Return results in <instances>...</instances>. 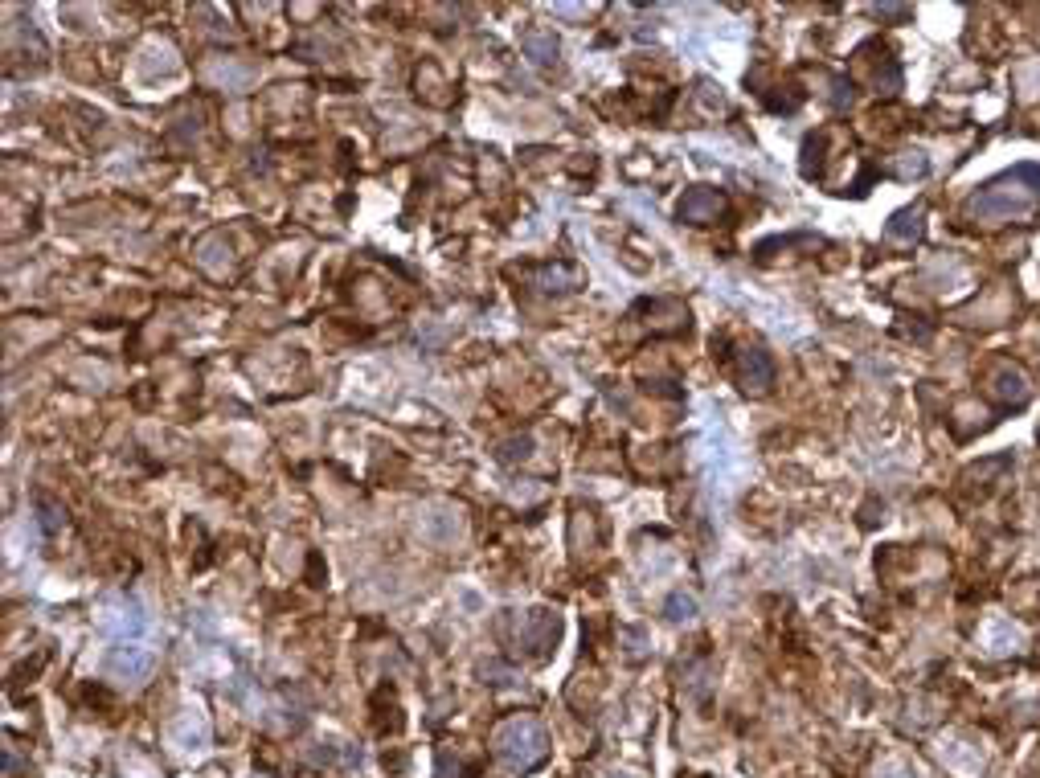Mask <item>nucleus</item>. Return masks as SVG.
Instances as JSON below:
<instances>
[{
	"mask_svg": "<svg viewBox=\"0 0 1040 778\" xmlns=\"http://www.w3.org/2000/svg\"><path fill=\"white\" fill-rule=\"evenodd\" d=\"M676 213H680V222H688V226H709V222H717L721 213H725V193H721V189H709V185H692V189L680 197Z\"/></svg>",
	"mask_w": 1040,
	"mask_h": 778,
	"instance_id": "nucleus-6",
	"label": "nucleus"
},
{
	"mask_svg": "<svg viewBox=\"0 0 1040 778\" xmlns=\"http://www.w3.org/2000/svg\"><path fill=\"white\" fill-rule=\"evenodd\" d=\"M529 279H533V287H541V291H557V295H566V291H578V287H582V271H578V267H566V263L533 267Z\"/></svg>",
	"mask_w": 1040,
	"mask_h": 778,
	"instance_id": "nucleus-10",
	"label": "nucleus"
},
{
	"mask_svg": "<svg viewBox=\"0 0 1040 778\" xmlns=\"http://www.w3.org/2000/svg\"><path fill=\"white\" fill-rule=\"evenodd\" d=\"M926 156L922 152H905V160L893 168V177H901V181H914V177H926Z\"/></svg>",
	"mask_w": 1040,
	"mask_h": 778,
	"instance_id": "nucleus-14",
	"label": "nucleus"
},
{
	"mask_svg": "<svg viewBox=\"0 0 1040 778\" xmlns=\"http://www.w3.org/2000/svg\"><path fill=\"white\" fill-rule=\"evenodd\" d=\"M152 668H156V656L148 652V647H115V652L107 656V672L111 676H119V680H148L152 676Z\"/></svg>",
	"mask_w": 1040,
	"mask_h": 778,
	"instance_id": "nucleus-7",
	"label": "nucleus"
},
{
	"mask_svg": "<svg viewBox=\"0 0 1040 778\" xmlns=\"http://www.w3.org/2000/svg\"><path fill=\"white\" fill-rule=\"evenodd\" d=\"M922 222H926V209L922 205H909L901 213H893L889 226H885V238L889 242H914L922 234Z\"/></svg>",
	"mask_w": 1040,
	"mask_h": 778,
	"instance_id": "nucleus-11",
	"label": "nucleus"
},
{
	"mask_svg": "<svg viewBox=\"0 0 1040 778\" xmlns=\"http://www.w3.org/2000/svg\"><path fill=\"white\" fill-rule=\"evenodd\" d=\"M864 70H869V86H873L877 95H893L897 86H901V70H897V62L889 58V50H881V62H873L869 50L860 46V50H856V74H864Z\"/></svg>",
	"mask_w": 1040,
	"mask_h": 778,
	"instance_id": "nucleus-8",
	"label": "nucleus"
},
{
	"mask_svg": "<svg viewBox=\"0 0 1040 778\" xmlns=\"http://www.w3.org/2000/svg\"><path fill=\"white\" fill-rule=\"evenodd\" d=\"M885 774H893V778H922L914 766H901V762H889V766H885Z\"/></svg>",
	"mask_w": 1040,
	"mask_h": 778,
	"instance_id": "nucleus-17",
	"label": "nucleus"
},
{
	"mask_svg": "<svg viewBox=\"0 0 1040 778\" xmlns=\"http://www.w3.org/2000/svg\"><path fill=\"white\" fill-rule=\"evenodd\" d=\"M967 222L975 226H1032L1040 222V164H1016L971 193Z\"/></svg>",
	"mask_w": 1040,
	"mask_h": 778,
	"instance_id": "nucleus-1",
	"label": "nucleus"
},
{
	"mask_svg": "<svg viewBox=\"0 0 1040 778\" xmlns=\"http://www.w3.org/2000/svg\"><path fill=\"white\" fill-rule=\"evenodd\" d=\"M692 615H697V602H692L688 594H672V598H668V619H672V623L692 619Z\"/></svg>",
	"mask_w": 1040,
	"mask_h": 778,
	"instance_id": "nucleus-15",
	"label": "nucleus"
},
{
	"mask_svg": "<svg viewBox=\"0 0 1040 778\" xmlns=\"http://www.w3.org/2000/svg\"><path fill=\"white\" fill-rule=\"evenodd\" d=\"M103 627L119 631V635H140L148 627V619L136 607H115V611H103Z\"/></svg>",
	"mask_w": 1040,
	"mask_h": 778,
	"instance_id": "nucleus-13",
	"label": "nucleus"
},
{
	"mask_svg": "<svg viewBox=\"0 0 1040 778\" xmlns=\"http://www.w3.org/2000/svg\"><path fill=\"white\" fill-rule=\"evenodd\" d=\"M168 738H172V746H177V750L197 754V750H205V742H209V725H205V717H201L197 709H189V713H181L177 721H172Z\"/></svg>",
	"mask_w": 1040,
	"mask_h": 778,
	"instance_id": "nucleus-9",
	"label": "nucleus"
},
{
	"mask_svg": "<svg viewBox=\"0 0 1040 778\" xmlns=\"http://www.w3.org/2000/svg\"><path fill=\"white\" fill-rule=\"evenodd\" d=\"M733 377H738V385L746 389V394H754V398L770 394V385H774V361H770V353L758 349V344H746V349H738V353H733Z\"/></svg>",
	"mask_w": 1040,
	"mask_h": 778,
	"instance_id": "nucleus-4",
	"label": "nucleus"
},
{
	"mask_svg": "<svg viewBox=\"0 0 1040 778\" xmlns=\"http://www.w3.org/2000/svg\"><path fill=\"white\" fill-rule=\"evenodd\" d=\"M557 639H561V619L549 615V611H529L525 623H520V647H525L533 660H549Z\"/></svg>",
	"mask_w": 1040,
	"mask_h": 778,
	"instance_id": "nucleus-5",
	"label": "nucleus"
},
{
	"mask_svg": "<svg viewBox=\"0 0 1040 778\" xmlns=\"http://www.w3.org/2000/svg\"><path fill=\"white\" fill-rule=\"evenodd\" d=\"M987 394L995 398V406H1000V410H1020L1028 402V394H1032V385H1028L1020 365L995 361V365H987Z\"/></svg>",
	"mask_w": 1040,
	"mask_h": 778,
	"instance_id": "nucleus-3",
	"label": "nucleus"
},
{
	"mask_svg": "<svg viewBox=\"0 0 1040 778\" xmlns=\"http://www.w3.org/2000/svg\"><path fill=\"white\" fill-rule=\"evenodd\" d=\"M254 778H263V774H254Z\"/></svg>",
	"mask_w": 1040,
	"mask_h": 778,
	"instance_id": "nucleus-18",
	"label": "nucleus"
},
{
	"mask_svg": "<svg viewBox=\"0 0 1040 778\" xmlns=\"http://www.w3.org/2000/svg\"><path fill=\"white\" fill-rule=\"evenodd\" d=\"M492 746H496V758L508 762V766L520 770V774L537 770V766L549 758V738H545L541 721L529 717V713H516V717L500 721L496 733H492Z\"/></svg>",
	"mask_w": 1040,
	"mask_h": 778,
	"instance_id": "nucleus-2",
	"label": "nucleus"
},
{
	"mask_svg": "<svg viewBox=\"0 0 1040 778\" xmlns=\"http://www.w3.org/2000/svg\"><path fill=\"white\" fill-rule=\"evenodd\" d=\"M37 504H41V512H46V516H41V525H46V533H54V529L62 525V516H58V508H54L50 500H37Z\"/></svg>",
	"mask_w": 1040,
	"mask_h": 778,
	"instance_id": "nucleus-16",
	"label": "nucleus"
},
{
	"mask_svg": "<svg viewBox=\"0 0 1040 778\" xmlns=\"http://www.w3.org/2000/svg\"><path fill=\"white\" fill-rule=\"evenodd\" d=\"M520 50H525V54H529L533 62L549 66V62L557 58V37H553L549 29L533 25V29H525V33H520Z\"/></svg>",
	"mask_w": 1040,
	"mask_h": 778,
	"instance_id": "nucleus-12",
	"label": "nucleus"
}]
</instances>
